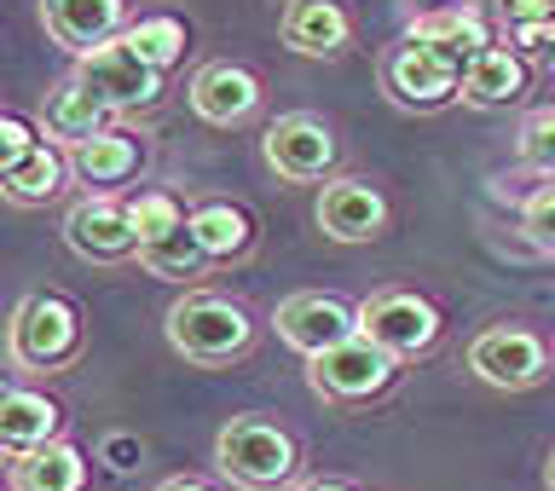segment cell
Instances as JSON below:
<instances>
[{
	"instance_id": "6da1fadb",
	"label": "cell",
	"mask_w": 555,
	"mask_h": 491,
	"mask_svg": "<svg viewBox=\"0 0 555 491\" xmlns=\"http://www.w3.org/2000/svg\"><path fill=\"white\" fill-rule=\"evenodd\" d=\"M168 347L180 353L185 364H203V371H215V364H232L237 353H249L255 341V324L249 312L237 301H225L215 289H191L180 301L168 307Z\"/></svg>"
},
{
	"instance_id": "7a4b0ae2",
	"label": "cell",
	"mask_w": 555,
	"mask_h": 491,
	"mask_svg": "<svg viewBox=\"0 0 555 491\" xmlns=\"http://www.w3.org/2000/svg\"><path fill=\"white\" fill-rule=\"evenodd\" d=\"M7 359L12 371H64L81 359V312L64 295H24L7 324Z\"/></svg>"
},
{
	"instance_id": "3957f363",
	"label": "cell",
	"mask_w": 555,
	"mask_h": 491,
	"mask_svg": "<svg viewBox=\"0 0 555 491\" xmlns=\"http://www.w3.org/2000/svg\"><path fill=\"white\" fill-rule=\"evenodd\" d=\"M215 468L243 491H278V486L295 480L301 451H295V440L278 423H267V416H232V423L215 434Z\"/></svg>"
},
{
	"instance_id": "277c9868",
	"label": "cell",
	"mask_w": 555,
	"mask_h": 491,
	"mask_svg": "<svg viewBox=\"0 0 555 491\" xmlns=\"http://www.w3.org/2000/svg\"><path fill=\"white\" fill-rule=\"evenodd\" d=\"M468 371H475L486 388L520 393V388H532V382L550 376V347L527 324H492L468 341Z\"/></svg>"
},
{
	"instance_id": "5b68a950",
	"label": "cell",
	"mask_w": 555,
	"mask_h": 491,
	"mask_svg": "<svg viewBox=\"0 0 555 491\" xmlns=\"http://www.w3.org/2000/svg\"><path fill=\"white\" fill-rule=\"evenodd\" d=\"M359 336L393 359H416L440 341V312L411 289H382L371 301H359Z\"/></svg>"
},
{
	"instance_id": "8992f818",
	"label": "cell",
	"mask_w": 555,
	"mask_h": 491,
	"mask_svg": "<svg viewBox=\"0 0 555 491\" xmlns=\"http://www.w3.org/2000/svg\"><path fill=\"white\" fill-rule=\"evenodd\" d=\"M393 371H399L393 353H382L376 341L353 336V341L330 347V353H319V359H307V388L319 399H336V405H359V399L388 388Z\"/></svg>"
},
{
	"instance_id": "52a82bcc",
	"label": "cell",
	"mask_w": 555,
	"mask_h": 491,
	"mask_svg": "<svg viewBox=\"0 0 555 491\" xmlns=\"http://www.w3.org/2000/svg\"><path fill=\"white\" fill-rule=\"evenodd\" d=\"M76 76H81V87H87V93H93L111 116L145 111V104H156V93H163V69H151L128 41H121V35H116L111 47L87 52V59L76 64Z\"/></svg>"
},
{
	"instance_id": "ba28073f",
	"label": "cell",
	"mask_w": 555,
	"mask_h": 491,
	"mask_svg": "<svg viewBox=\"0 0 555 491\" xmlns=\"http://www.w3.org/2000/svg\"><path fill=\"white\" fill-rule=\"evenodd\" d=\"M382 87H388V99L405 104V111H434V104L463 93V64H451L446 52H434V47L405 35V41L382 59Z\"/></svg>"
},
{
	"instance_id": "9c48e42d",
	"label": "cell",
	"mask_w": 555,
	"mask_h": 491,
	"mask_svg": "<svg viewBox=\"0 0 555 491\" xmlns=\"http://www.w3.org/2000/svg\"><path fill=\"white\" fill-rule=\"evenodd\" d=\"M260 156H267V168L278 173V180L312 185V180H324V173L336 168V133H330L319 116L289 111V116H278L272 128H267Z\"/></svg>"
},
{
	"instance_id": "30bf717a",
	"label": "cell",
	"mask_w": 555,
	"mask_h": 491,
	"mask_svg": "<svg viewBox=\"0 0 555 491\" xmlns=\"http://www.w3.org/2000/svg\"><path fill=\"white\" fill-rule=\"evenodd\" d=\"M64 243L69 255H81L87 267H116V260L139 255V232H133V203L116 197H81L64 215Z\"/></svg>"
},
{
	"instance_id": "8fae6325",
	"label": "cell",
	"mask_w": 555,
	"mask_h": 491,
	"mask_svg": "<svg viewBox=\"0 0 555 491\" xmlns=\"http://www.w3.org/2000/svg\"><path fill=\"white\" fill-rule=\"evenodd\" d=\"M272 324L301 359H319L330 347L359 336V307L336 301V295H319V289H301V295H289V301H278Z\"/></svg>"
},
{
	"instance_id": "7c38bea8",
	"label": "cell",
	"mask_w": 555,
	"mask_h": 491,
	"mask_svg": "<svg viewBox=\"0 0 555 491\" xmlns=\"http://www.w3.org/2000/svg\"><path fill=\"white\" fill-rule=\"evenodd\" d=\"M41 24L64 52L87 59L128 29V7L121 0H41Z\"/></svg>"
},
{
	"instance_id": "4fadbf2b",
	"label": "cell",
	"mask_w": 555,
	"mask_h": 491,
	"mask_svg": "<svg viewBox=\"0 0 555 491\" xmlns=\"http://www.w3.org/2000/svg\"><path fill=\"white\" fill-rule=\"evenodd\" d=\"M312 220H319V232L330 243H371L388 225V203H382V191L371 180H336V185H324Z\"/></svg>"
},
{
	"instance_id": "5bb4252c",
	"label": "cell",
	"mask_w": 555,
	"mask_h": 491,
	"mask_svg": "<svg viewBox=\"0 0 555 491\" xmlns=\"http://www.w3.org/2000/svg\"><path fill=\"white\" fill-rule=\"evenodd\" d=\"M191 111H197L208 128H237V121H249L260 111V81L255 69L243 64H203L197 76H191Z\"/></svg>"
},
{
	"instance_id": "9a60e30c",
	"label": "cell",
	"mask_w": 555,
	"mask_h": 491,
	"mask_svg": "<svg viewBox=\"0 0 555 491\" xmlns=\"http://www.w3.org/2000/svg\"><path fill=\"white\" fill-rule=\"evenodd\" d=\"M35 128H41L47 145H64V151H81L87 139L111 133V111L87 93L81 76H64L52 93L41 99V116H35Z\"/></svg>"
},
{
	"instance_id": "2e32d148",
	"label": "cell",
	"mask_w": 555,
	"mask_h": 491,
	"mask_svg": "<svg viewBox=\"0 0 555 491\" xmlns=\"http://www.w3.org/2000/svg\"><path fill=\"white\" fill-rule=\"evenodd\" d=\"M278 35L301 59H336L353 35V17H347L341 0H289L284 17H278Z\"/></svg>"
},
{
	"instance_id": "e0dca14e",
	"label": "cell",
	"mask_w": 555,
	"mask_h": 491,
	"mask_svg": "<svg viewBox=\"0 0 555 491\" xmlns=\"http://www.w3.org/2000/svg\"><path fill=\"white\" fill-rule=\"evenodd\" d=\"M411 41H423L434 52H446L451 64H475L480 52H492V29H486V17L475 7H440V12H416L411 17Z\"/></svg>"
},
{
	"instance_id": "ac0fdd59",
	"label": "cell",
	"mask_w": 555,
	"mask_h": 491,
	"mask_svg": "<svg viewBox=\"0 0 555 491\" xmlns=\"http://www.w3.org/2000/svg\"><path fill=\"white\" fill-rule=\"evenodd\" d=\"M64 411L52 405L47 393H29V388H7L0 393V451L17 463L29 457V451L52 445V434H59Z\"/></svg>"
},
{
	"instance_id": "d6986e66",
	"label": "cell",
	"mask_w": 555,
	"mask_h": 491,
	"mask_svg": "<svg viewBox=\"0 0 555 491\" xmlns=\"http://www.w3.org/2000/svg\"><path fill=\"white\" fill-rule=\"evenodd\" d=\"M139 163H145V151H139V139L121 133V128L87 139L81 151H69V173H76L81 185H93V197H111V185L133 180Z\"/></svg>"
},
{
	"instance_id": "ffe728a7",
	"label": "cell",
	"mask_w": 555,
	"mask_h": 491,
	"mask_svg": "<svg viewBox=\"0 0 555 491\" xmlns=\"http://www.w3.org/2000/svg\"><path fill=\"white\" fill-rule=\"evenodd\" d=\"M520 93H527V64H520L509 47H492L463 69V93L457 99L475 104V111H498V104H515Z\"/></svg>"
},
{
	"instance_id": "44dd1931",
	"label": "cell",
	"mask_w": 555,
	"mask_h": 491,
	"mask_svg": "<svg viewBox=\"0 0 555 491\" xmlns=\"http://www.w3.org/2000/svg\"><path fill=\"white\" fill-rule=\"evenodd\" d=\"M81 486H87V457L69 440H52L12 463V491H81Z\"/></svg>"
},
{
	"instance_id": "7402d4cb",
	"label": "cell",
	"mask_w": 555,
	"mask_h": 491,
	"mask_svg": "<svg viewBox=\"0 0 555 491\" xmlns=\"http://www.w3.org/2000/svg\"><path fill=\"white\" fill-rule=\"evenodd\" d=\"M191 232H197V243L208 249V260H237L249 249L255 225L237 203H197L191 208Z\"/></svg>"
},
{
	"instance_id": "603a6c76",
	"label": "cell",
	"mask_w": 555,
	"mask_h": 491,
	"mask_svg": "<svg viewBox=\"0 0 555 491\" xmlns=\"http://www.w3.org/2000/svg\"><path fill=\"white\" fill-rule=\"evenodd\" d=\"M139 267H145L151 277H173V284H191V277H203V272H208V249L197 243V232H191V220H185L173 237L151 243V249H139Z\"/></svg>"
},
{
	"instance_id": "cb8c5ba5",
	"label": "cell",
	"mask_w": 555,
	"mask_h": 491,
	"mask_svg": "<svg viewBox=\"0 0 555 491\" xmlns=\"http://www.w3.org/2000/svg\"><path fill=\"white\" fill-rule=\"evenodd\" d=\"M0 191H7L12 203H24V208L59 197V191H64V156H59V145H41L29 163L7 168V173H0Z\"/></svg>"
},
{
	"instance_id": "d4e9b609",
	"label": "cell",
	"mask_w": 555,
	"mask_h": 491,
	"mask_svg": "<svg viewBox=\"0 0 555 491\" xmlns=\"http://www.w3.org/2000/svg\"><path fill=\"white\" fill-rule=\"evenodd\" d=\"M121 41H128L151 69H173L185 59V24L180 17H139V24L121 29Z\"/></svg>"
},
{
	"instance_id": "484cf974",
	"label": "cell",
	"mask_w": 555,
	"mask_h": 491,
	"mask_svg": "<svg viewBox=\"0 0 555 491\" xmlns=\"http://www.w3.org/2000/svg\"><path fill=\"white\" fill-rule=\"evenodd\" d=\"M185 220H191V215L168 197V191H145V197H133V232H139V249H151V243L173 237Z\"/></svg>"
},
{
	"instance_id": "4316f807",
	"label": "cell",
	"mask_w": 555,
	"mask_h": 491,
	"mask_svg": "<svg viewBox=\"0 0 555 491\" xmlns=\"http://www.w3.org/2000/svg\"><path fill=\"white\" fill-rule=\"evenodd\" d=\"M515 156H520V168H532V173H544V180H555V111H532L527 121H520Z\"/></svg>"
},
{
	"instance_id": "83f0119b",
	"label": "cell",
	"mask_w": 555,
	"mask_h": 491,
	"mask_svg": "<svg viewBox=\"0 0 555 491\" xmlns=\"http://www.w3.org/2000/svg\"><path fill=\"white\" fill-rule=\"evenodd\" d=\"M520 232L538 255H555V185H538L527 203H520Z\"/></svg>"
},
{
	"instance_id": "f1b7e54d",
	"label": "cell",
	"mask_w": 555,
	"mask_h": 491,
	"mask_svg": "<svg viewBox=\"0 0 555 491\" xmlns=\"http://www.w3.org/2000/svg\"><path fill=\"white\" fill-rule=\"evenodd\" d=\"M498 17H503V29H515L520 41H532V35L555 29V0H498Z\"/></svg>"
},
{
	"instance_id": "f546056e",
	"label": "cell",
	"mask_w": 555,
	"mask_h": 491,
	"mask_svg": "<svg viewBox=\"0 0 555 491\" xmlns=\"http://www.w3.org/2000/svg\"><path fill=\"white\" fill-rule=\"evenodd\" d=\"M47 139H41V128L35 121H24V116H0V173L7 168H17V163H29L35 151H41Z\"/></svg>"
},
{
	"instance_id": "4dcf8cb0",
	"label": "cell",
	"mask_w": 555,
	"mask_h": 491,
	"mask_svg": "<svg viewBox=\"0 0 555 491\" xmlns=\"http://www.w3.org/2000/svg\"><path fill=\"white\" fill-rule=\"evenodd\" d=\"M99 457L116 468V475H128V468H139V457H145V445L133 440V434H111V440L99 445Z\"/></svg>"
},
{
	"instance_id": "1f68e13d",
	"label": "cell",
	"mask_w": 555,
	"mask_h": 491,
	"mask_svg": "<svg viewBox=\"0 0 555 491\" xmlns=\"http://www.w3.org/2000/svg\"><path fill=\"white\" fill-rule=\"evenodd\" d=\"M156 491H208V486H197V480H185V475H180V480H163Z\"/></svg>"
},
{
	"instance_id": "d6a6232c",
	"label": "cell",
	"mask_w": 555,
	"mask_h": 491,
	"mask_svg": "<svg viewBox=\"0 0 555 491\" xmlns=\"http://www.w3.org/2000/svg\"><path fill=\"white\" fill-rule=\"evenodd\" d=\"M301 491H353L347 480H312V486H301Z\"/></svg>"
},
{
	"instance_id": "836d02e7",
	"label": "cell",
	"mask_w": 555,
	"mask_h": 491,
	"mask_svg": "<svg viewBox=\"0 0 555 491\" xmlns=\"http://www.w3.org/2000/svg\"><path fill=\"white\" fill-rule=\"evenodd\" d=\"M544 59H550V64H555V29H550V35H544Z\"/></svg>"
},
{
	"instance_id": "e575fe53",
	"label": "cell",
	"mask_w": 555,
	"mask_h": 491,
	"mask_svg": "<svg viewBox=\"0 0 555 491\" xmlns=\"http://www.w3.org/2000/svg\"><path fill=\"white\" fill-rule=\"evenodd\" d=\"M544 486L555 491V457H550V468H544Z\"/></svg>"
}]
</instances>
